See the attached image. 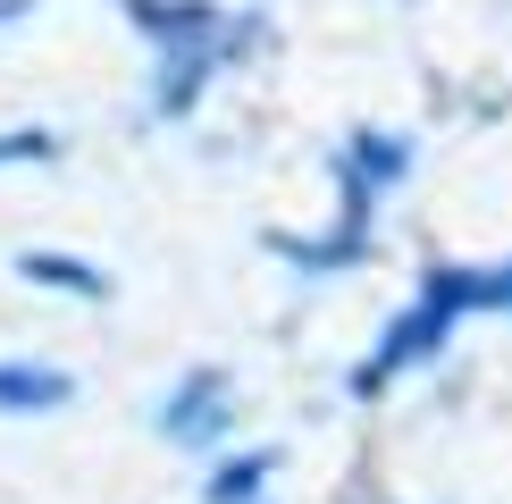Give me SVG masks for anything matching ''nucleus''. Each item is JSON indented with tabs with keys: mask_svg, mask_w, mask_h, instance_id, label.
I'll list each match as a JSON object with an SVG mask.
<instances>
[{
	"mask_svg": "<svg viewBox=\"0 0 512 504\" xmlns=\"http://www.w3.org/2000/svg\"><path fill=\"white\" fill-rule=\"evenodd\" d=\"M479 303H512V269H496V278H479V269H437L429 286H420V303L403 311V320L387 328V345L370 353V370H361V387H378V378H395L412 353H429L445 328L462 320V311H479Z\"/></svg>",
	"mask_w": 512,
	"mask_h": 504,
	"instance_id": "obj_1",
	"label": "nucleus"
},
{
	"mask_svg": "<svg viewBox=\"0 0 512 504\" xmlns=\"http://www.w3.org/2000/svg\"><path fill=\"white\" fill-rule=\"evenodd\" d=\"M59 395H68L59 370H26V362L0 370V412H42V404H59Z\"/></svg>",
	"mask_w": 512,
	"mask_h": 504,
	"instance_id": "obj_2",
	"label": "nucleus"
},
{
	"mask_svg": "<svg viewBox=\"0 0 512 504\" xmlns=\"http://www.w3.org/2000/svg\"><path fill=\"white\" fill-rule=\"evenodd\" d=\"M168 429H185V437H210V429H219V378H194V395L168 404Z\"/></svg>",
	"mask_w": 512,
	"mask_h": 504,
	"instance_id": "obj_3",
	"label": "nucleus"
},
{
	"mask_svg": "<svg viewBox=\"0 0 512 504\" xmlns=\"http://www.w3.org/2000/svg\"><path fill=\"white\" fill-rule=\"evenodd\" d=\"M210 496H219V504H244V496H261V462H236V471H227Z\"/></svg>",
	"mask_w": 512,
	"mask_h": 504,
	"instance_id": "obj_4",
	"label": "nucleus"
},
{
	"mask_svg": "<svg viewBox=\"0 0 512 504\" xmlns=\"http://www.w3.org/2000/svg\"><path fill=\"white\" fill-rule=\"evenodd\" d=\"M17 152H42V135H9L0 143V160H17Z\"/></svg>",
	"mask_w": 512,
	"mask_h": 504,
	"instance_id": "obj_5",
	"label": "nucleus"
}]
</instances>
